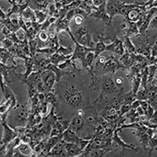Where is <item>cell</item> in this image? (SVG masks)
Returning a JSON list of instances; mask_svg holds the SVG:
<instances>
[{
    "instance_id": "32",
    "label": "cell",
    "mask_w": 157,
    "mask_h": 157,
    "mask_svg": "<svg viewBox=\"0 0 157 157\" xmlns=\"http://www.w3.org/2000/svg\"><path fill=\"white\" fill-rule=\"evenodd\" d=\"M131 83H132V86H131V92H133L134 94H137V90H139L140 86L141 85V75L140 76H137L133 78L131 80H130Z\"/></svg>"
},
{
    "instance_id": "29",
    "label": "cell",
    "mask_w": 157,
    "mask_h": 157,
    "mask_svg": "<svg viewBox=\"0 0 157 157\" xmlns=\"http://www.w3.org/2000/svg\"><path fill=\"white\" fill-rule=\"evenodd\" d=\"M123 37H124L123 45H124L125 51L128 52L130 54H135V53H137L135 45L134 44L133 41H131V38H129L127 36H123Z\"/></svg>"
},
{
    "instance_id": "20",
    "label": "cell",
    "mask_w": 157,
    "mask_h": 157,
    "mask_svg": "<svg viewBox=\"0 0 157 157\" xmlns=\"http://www.w3.org/2000/svg\"><path fill=\"white\" fill-rule=\"evenodd\" d=\"M1 25H4L6 27L9 29L11 32H17L21 29V26L19 24V19L17 18H13L10 19V17H8L4 21H1Z\"/></svg>"
},
{
    "instance_id": "31",
    "label": "cell",
    "mask_w": 157,
    "mask_h": 157,
    "mask_svg": "<svg viewBox=\"0 0 157 157\" xmlns=\"http://www.w3.org/2000/svg\"><path fill=\"white\" fill-rule=\"evenodd\" d=\"M36 16L37 21L40 24H43V22L49 17L48 11L47 10H36Z\"/></svg>"
},
{
    "instance_id": "1",
    "label": "cell",
    "mask_w": 157,
    "mask_h": 157,
    "mask_svg": "<svg viewBox=\"0 0 157 157\" xmlns=\"http://www.w3.org/2000/svg\"><path fill=\"white\" fill-rule=\"evenodd\" d=\"M63 99L70 108L80 109L83 105V94L75 84H67L63 90Z\"/></svg>"
},
{
    "instance_id": "9",
    "label": "cell",
    "mask_w": 157,
    "mask_h": 157,
    "mask_svg": "<svg viewBox=\"0 0 157 157\" xmlns=\"http://www.w3.org/2000/svg\"><path fill=\"white\" fill-rule=\"evenodd\" d=\"M3 131H2V135L1 137V145H7L11 141L14 139L15 137L18 136L17 133L15 131V130L13 127H10L7 124L6 122L1 123Z\"/></svg>"
},
{
    "instance_id": "21",
    "label": "cell",
    "mask_w": 157,
    "mask_h": 157,
    "mask_svg": "<svg viewBox=\"0 0 157 157\" xmlns=\"http://www.w3.org/2000/svg\"><path fill=\"white\" fill-rule=\"evenodd\" d=\"M98 41L96 43L94 47V54H95V57L98 58L101 54L103 53V52H106V46L107 45L105 43V41L109 39V38H105L104 36L101 35H99L98 36Z\"/></svg>"
},
{
    "instance_id": "43",
    "label": "cell",
    "mask_w": 157,
    "mask_h": 157,
    "mask_svg": "<svg viewBox=\"0 0 157 157\" xmlns=\"http://www.w3.org/2000/svg\"><path fill=\"white\" fill-rule=\"evenodd\" d=\"M152 56L157 57V39L152 47Z\"/></svg>"
},
{
    "instance_id": "37",
    "label": "cell",
    "mask_w": 157,
    "mask_h": 157,
    "mask_svg": "<svg viewBox=\"0 0 157 157\" xmlns=\"http://www.w3.org/2000/svg\"><path fill=\"white\" fill-rule=\"evenodd\" d=\"M72 21H73L74 25L77 27H79V26H82L83 25L84 21V16L82 14H76L72 19Z\"/></svg>"
},
{
    "instance_id": "34",
    "label": "cell",
    "mask_w": 157,
    "mask_h": 157,
    "mask_svg": "<svg viewBox=\"0 0 157 157\" xmlns=\"http://www.w3.org/2000/svg\"><path fill=\"white\" fill-rule=\"evenodd\" d=\"M74 49H75V47H73V45H71V46H68V47H64V46L61 45L58 50H57V52L59 54H63V55L68 56L73 54Z\"/></svg>"
},
{
    "instance_id": "28",
    "label": "cell",
    "mask_w": 157,
    "mask_h": 157,
    "mask_svg": "<svg viewBox=\"0 0 157 157\" xmlns=\"http://www.w3.org/2000/svg\"><path fill=\"white\" fill-rule=\"evenodd\" d=\"M22 17L25 19V21H37V19H36V12L33 9H32L31 7H28L27 9H25L23 11L21 14Z\"/></svg>"
},
{
    "instance_id": "4",
    "label": "cell",
    "mask_w": 157,
    "mask_h": 157,
    "mask_svg": "<svg viewBox=\"0 0 157 157\" xmlns=\"http://www.w3.org/2000/svg\"><path fill=\"white\" fill-rule=\"evenodd\" d=\"M122 68H125L122 63L120 62V58H117L115 54H110L107 56L105 64H104L103 68L101 70V75H103L105 74H112L114 75L116 71Z\"/></svg>"
},
{
    "instance_id": "19",
    "label": "cell",
    "mask_w": 157,
    "mask_h": 157,
    "mask_svg": "<svg viewBox=\"0 0 157 157\" xmlns=\"http://www.w3.org/2000/svg\"><path fill=\"white\" fill-rule=\"evenodd\" d=\"M36 39L38 42V47L43 48V47H47L49 41H50V35L48 31L41 30L38 33Z\"/></svg>"
},
{
    "instance_id": "7",
    "label": "cell",
    "mask_w": 157,
    "mask_h": 157,
    "mask_svg": "<svg viewBox=\"0 0 157 157\" xmlns=\"http://www.w3.org/2000/svg\"><path fill=\"white\" fill-rule=\"evenodd\" d=\"M1 89H2V93L3 98H5V101H10L11 102V110L18 109L20 107V105L17 103L16 96L12 90L7 86V83L4 82L2 77L1 80Z\"/></svg>"
},
{
    "instance_id": "11",
    "label": "cell",
    "mask_w": 157,
    "mask_h": 157,
    "mask_svg": "<svg viewBox=\"0 0 157 157\" xmlns=\"http://www.w3.org/2000/svg\"><path fill=\"white\" fill-rule=\"evenodd\" d=\"M123 3L124 2H122L121 0H107L106 10L112 21L115 16L120 15V10Z\"/></svg>"
},
{
    "instance_id": "8",
    "label": "cell",
    "mask_w": 157,
    "mask_h": 157,
    "mask_svg": "<svg viewBox=\"0 0 157 157\" xmlns=\"http://www.w3.org/2000/svg\"><path fill=\"white\" fill-rule=\"evenodd\" d=\"M120 29L123 30V36L133 38L140 33V31L136 22L130 21L128 20L124 19L123 23L120 25Z\"/></svg>"
},
{
    "instance_id": "26",
    "label": "cell",
    "mask_w": 157,
    "mask_h": 157,
    "mask_svg": "<svg viewBox=\"0 0 157 157\" xmlns=\"http://www.w3.org/2000/svg\"><path fill=\"white\" fill-rule=\"evenodd\" d=\"M42 71H33L29 77H28L27 81L25 82V85L26 84H32L37 86L38 83L42 80Z\"/></svg>"
},
{
    "instance_id": "39",
    "label": "cell",
    "mask_w": 157,
    "mask_h": 157,
    "mask_svg": "<svg viewBox=\"0 0 157 157\" xmlns=\"http://www.w3.org/2000/svg\"><path fill=\"white\" fill-rule=\"evenodd\" d=\"M8 110H11V102L10 101H5L0 106V113L2 114Z\"/></svg>"
},
{
    "instance_id": "45",
    "label": "cell",
    "mask_w": 157,
    "mask_h": 157,
    "mask_svg": "<svg viewBox=\"0 0 157 157\" xmlns=\"http://www.w3.org/2000/svg\"><path fill=\"white\" fill-rule=\"evenodd\" d=\"M116 85H117L118 86H119V87L120 88H123V79L122 78H120V77H119V78H117L116 79Z\"/></svg>"
},
{
    "instance_id": "25",
    "label": "cell",
    "mask_w": 157,
    "mask_h": 157,
    "mask_svg": "<svg viewBox=\"0 0 157 157\" xmlns=\"http://www.w3.org/2000/svg\"><path fill=\"white\" fill-rule=\"evenodd\" d=\"M45 101L48 104H50V105H52L56 108L59 105L57 94L54 89L50 91H48L47 93H45Z\"/></svg>"
},
{
    "instance_id": "5",
    "label": "cell",
    "mask_w": 157,
    "mask_h": 157,
    "mask_svg": "<svg viewBox=\"0 0 157 157\" xmlns=\"http://www.w3.org/2000/svg\"><path fill=\"white\" fill-rule=\"evenodd\" d=\"M106 3H107V1L103 2L99 6H96V8L93 10V11L89 15L92 17H94L95 19L102 21L104 25H105V28L112 27V21H113L106 10Z\"/></svg>"
},
{
    "instance_id": "35",
    "label": "cell",
    "mask_w": 157,
    "mask_h": 157,
    "mask_svg": "<svg viewBox=\"0 0 157 157\" xmlns=\"http://www.w3.org/2000/svg\"><path fill=\"white\" fill-rule=\"evenodd\" d=\"M135 100H137L136 94L131 91L123 94V104L124 105H131Z\"/></svg>"
},
{
    "instance_id": "17",
    "label": "cell",
    "mask_w": 157,
    "mask_h": 157,
    "mask_svg": "<svg viewBox=\"0 0 157 157\" xmlns=\"http://www.w3.org/2000/svg\"><path fill=\"white\" fill-rule=\"evenodd\" d=\"M19 66L17 65H15V64H13L12 65H6V64H3V63L1 62V75H2V78H3L4 82L6 83H9L10 82L9 79V75L11 72H13V71H16L17 68Z\"/></svg>"
},
{
    "instance_id": "23",
    "label": "cell",
    "mask_w": 157,
    "mask_h": 157,
    "mask_svg": "<svg viewBox=\"0 0 157 157\" xmlns=\"http://www.w3.org/2000/svg\"><path fill=\"white\" fill-rule=\"evenodd\" d=\"M70 22H71V21L66 17L57 20L55 23L56 31H57V33L62 32V31H66V32L71 31V29H70Z\"/></svg>"
},
{
    "instance_id": "3",
    "label": "cell",
    "mask_w": 157,
    "mask_h": 157,
    "mask_svg": "<svg viewBox=\"0 0 157 157\" xmlns=\"http://www.w3.org/2000/svg\"><path fill=\"white\" fill-rule=\"evenodd\" d=\"M73 36L75 40L79 44L83 45L85 47H90V48L95 47L96 43L94 41L93 37H92V32L90 31V29L86 25H82V26L77 27V29L74 32Z\"/></svg>"
},
{
    "instance_id": "36",
    "label": "cell",
    "mask_w": 157,
    "mask_h": 157,
    "mask_svg": "<svg viewBox=\"0 0 157 157\" xmlns=\"http://www.w3.org/2000/svg\"><path fill=\"white\" fill-rule=\"evenodd\" d=\"M37 53H39V54H42L43 55L47 56V57H50V55L54 54V53H56V51L54 50H53L52 48L49 47H43V48H38L37 49Z\"/></svg>"
},
{
    "instance_id": "47",
    "label": "cell",
    "mask_w": 157,
    "mask_h": 157,
    "mask_svg": "<svg viewBox=\"0 0 157 157\" xmlns=\"http://www.w3.org/2000/svg\"><path fill=\"white\" fill-rule=\"evenodd\" d=\"M136 111H137V114L139 115V116H142V115H145V110L141 108V106L140 105L139 107L137 108V109H136Z\"/></svg>"
},
{
    "instance_id": "42",
    "label": "cell",
    "mask_w": 157,
    "mask_h": 157,
    "mask_svg": "<svg viewBox=\"0 0 157 157\" xmlns=\"http://www.w3.org/2000/svg\"><path fill=\"white\" fill-rule=\"evenodd\" d=\"M148 29L157 30V14H155V17L152 19V21H151V22L149 24Z\"/></svg>"
},
{
    "instance_id": "40",
    "label": "cell",
    "mask_w": 157,
    "mask_h": 157,
    "mask_svg": "<svg viewBox=\"0 0 157 157\" xmlns=\"http://www.w3.org/2000/svg\"><path fill=\"white\" fill-rule=\"evenodd\" d=\"M14 43L11 40V39H8V38H6L4 39L2 41H1V47H4L6 49H8L9 50L10 47H12L13 46Z\"/></svg>"
},
{
    "instance_id": "27",
    "label": "cell",
    "mask_w": 157,
    "mask_h": 157,
    "mask_svg": "<svg viewBox=\"0 0 157 157\" xmlns=\"http://www.w3.org/2000/svg\"><path fill=\"white\" fill-rule=\"evenodd\" d=\"M120 62L122 63L125 69L129 70L130 68V67L132 66L133 64H134V62L133 61L132 56H131V54L128 53V52L125 51L124 54L122 56H120Z\"/></svg>"
},
{
    "instance_id": "13",
    "label": "cell",
    "mask_w": 157,
    "mask_h": 157,
    "mask_svg": "<svg viewBox=\"0 0 157 157\" xmlns=\"http://www.w3.org/2000/svg\"><path fill=\"white\" fill-rule=\"evenodd\" d=\"M47 69L51 70L52 71H54V74L56 75V80L57 82H60L63 76L64 75H68L71 78H75V72L71 71H64V69H61L57 65L50 63L47 66Z\"/></svg>"
},
{
    "instance_id": "15",
    "label": "cell",
    "mask_w": 157,
    "mask_h": 157,
    "mask_svg": "<svg viewBox=\"0 0 157 157\" xmlns=\"http://www.w3.org/2000/svg\"><path fill=\"white\" fill-rule=\"evenodd\" d=\"M85 121H86V120L84 119L83 116L75 114L71 120L69 127L78 134L81 130H82V128L85 126Z\"/></svg>"
},
{
    "instance_id": "14",
    "label": "cell",
    "mask_w": 157,
    "mask_h": 157,
    "mask_svg": "<svg viewBox=\"0 0 157 157\" xmlns=\"http://www.w3.org/2000/svg\"><path fill=\"white\" fill-rule=\"evenodd\" d=\"M64 144H65V141L63 139L61 140L50 150L48 156H68Z\"/></svg>"
},
{
    "instance_id": "16",
    "label": "cell",
    "mask_w": 157,
    "mask_h": 157,
    "mask_svg": "<svg viewBox=\"0 0 157 157\" xmlns=\"http://www.w3.org/2000/svg\"><path fill=\"white\" fill-rule=\"evenodd\" d=\"M64 145H65V149L68 153V156H80L81 154L83 152V150L80 148V146L75 143L65 141Z\"/></svg>"
},
{
    "instance_id": "33",
    "label": "cell",
    "mask_w": 157,
    "mask_h": 157,
    "mask_svg": "<svg viewBox=\"0 0 157 157\" xmlns=\"http://www.w3.org/2000/svg\"><path fill=\"white\" fill-rule=\"evenodd\" d=\"M136 98H137V100H139V101L148 100V92H147V88L142 86H140L139 90H137V94H136Z\"/></svg>"
},
{
    "instance_id": "38",
    "label": "cell",
    "mask_w": 157,
    "mask_h": 157,
    "mask_svg": "<svg viewBox=\"0 0 157 157\" xmlns=\"http://www.w3.org/2000/svg\"><path fill=\"white\" fill-rule=\"evenodd\" d=\"M39 111H40V113H41V115L43 116H45L47 115V113H48V103L46 101L40 103Z\"/></svg>"
},
{
    "instance_id": "30",
    "label": "cell",
    "mask_w": 157,
    "mask_h": 157,
    "mask_svg": "<svg viewBox=\"0 0 157 157\" xmlns=\"http://www.w3.org/2000/svg\"><path fill=\"white\" fill-rule=\"evenodd\" d=\"M0 55H1V62L3 64H6L7 61L10 59L11 60V61H13L15 57L8 49H6L2 47H1V54Z\"/></svg>"
},
{
    "instance_id": "46",
    "label": "cell",
    "mask_w": 157,
    "mask_h": 157,
    "mask_svg": "<svg viewBox=\"0 0 157 157\" xmlns=\"http://www.w3.org/2000/svg\"><path fill=\"white\" fill-rule=\"evenodd\" d=\"M0 14H1V16H0L1 21H4V20L7 18V14L3 12V10H2V8H1V10H0Z\"/></svg>"
},
{
    "instance_id": "18",
    "label": "cell",
    "mask_w": 157,
    "mask_h": 157,
    "mask_svg": "<svg viewBox=\"0 0 157 157\" xmlns=\"http://www.w3.org/2000/svg\"><path fill=\"white\" fill-rule=\"evenodd\" d=\"M54 2V0H32L29 3V7L36 10H47L49 6Z\"/></svg>"
},
{
    "instance_id": "24",
    "label": "cell",
    "mask_w": 157,
    "mask_h": 157,
    "mask_svg": "<svg viewBox=\"0 0 157 157\" xmlns=\"http://www.w3.org/2000/svg\"><path fill=\"white\" fill-rule=\"evenodd\" d=\"M71 57H72V54H71V55L66 56V55H63V54H59V53L56 52V53H54V54L50 55V57H49V59H50V63L55 64V65H58L59 64H61V63L67 61L68 59L71 58Z\"/></svg>"
},
{
    "instance_id": "2",
    "label": "cell",
    "mask_w": 157,
    "mask_h": 157,
    "mask_svg": "<svg viewBox=\"0 0 157 157\" xmlns=\"http://www.w3.org/2000/svg\"><path fill=\"white\" fill-rule=\"evenodd\" d=\"M99 86L101 88V94L103 95L114 94L117 92L118 94H122L124 88H120L116 85V81L112 74H105L101 75L99 79Z\"/></svg>"
},
{
    "instance_id": "22",
    "label": "cell",
    "mask_w": 157,
    "mask_h": 157,
    "mask_svg": "<svg viewBox=\"0 0 157 157\" xmlns=\"http://www.w3.org/2000/svg\"><path fill=\"white\" fill-rule=\"evenodd\" d=\"M95 60H96V57H95L94 52H89L87 55L86 56V57H85V59H84V61L82 62V69L86 70L89 72L90 71L92 66H93Z\"/></svg>"
},
{
    "instance_id": "41",
    "label": "cell",
    "mask_w": 157,
    "mask_h": 157,
    "mask_svg": "<svg viewBox=\"0 0 157 157\" xmlns=\"http://www.w3.org/2000/svg\"><path fill=\"white\" fill-rule=\"evenodd\" d=\"M130 109H132L131 105H124V104H123L120 109V116H125Z\"/></svg>"
},
{
    "instance_id": "12",
    "label": "cell",
    "mask_w": 157,
    "mask_h": 157,
    "mask_svg": "<svg viewBox=\"0 0 157 157\" xmlns=\"http://www.w3.org/2000/svg\"><path fill=\"white\" fill-rule=\"evenodd\" d=\"M42 73V81L44 83L45 86L47 88V92L50 91L54 88V85L56 80V75L54 74V71H52L51 70L45 69L41 71Z\"/></svg>"
},
{
    "instance_id": "10",
    "label": "cell",
    "mask_w": 157,
    "mask_h": 157,
    "mask_svg": "<svg viewBox=\"0 0 157 157\" xmlns=\"http://www.w3.org/2000/svg\"><path fill=\"white\" fill-rule=\"evenodd\" d=\"M106 52H110L113 54L122 56L125 53V48L123 45V41L117 36L114 38L113 41L106 46Z\"/></svg>"
},
{
    "instance_id": "44",
    "label": "cell",
    "mask_w": 157,
    "mask_h": 157,
    "mask_svg": "<svg viewBox=\"0 0 157 157\" xmlns=\"http://www.w3.org/2000/svg\"><path fill=\"white\" fill-rule=\"evenodd\" d=\"M140 105H141V101L135 100L132 104H131V108H132L133 109H137Z\"/></svg>"
},
{
    "instance_id": "6",
    "label": "cell",
    "mask_w": 157,
    "mask_h": 157,
    "mask_svg": "<svg viewBox=\"0 0 157 157\" xmlns=\"http://www.w3.org/2000/svg\"><path fill=\"white\" fill-rule=\"evenodd\" d=\"M74 43H75V49H74L72 57L71 58L72 61L78 60L82 63L89 52H94V48H90V47H85L83 45L79 44L76 40L74 41Z\"/></svg>"
}]
</instances>
